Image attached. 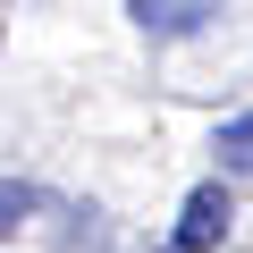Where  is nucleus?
<instances>
[{"label": "nucleus", "instance_id": "7ed1b4c3", "mask_svg": "<svg viewBox=\"0 0 253 253\" xmlns=\"http://www.w3.org/2000/svg\"><path fill=\"white\" fill-rule=\"evenodd\" d=\"M135 17L161 26V34H186V26H194V9H177V0H135Z\"/></svg>", "mask_w": 253, "mask_h": 253}, {"label": "nucleus", "instance_id": "f257e3e1", "mask_svg": "<svg viewBox=\"0 0 253 253\" xmlns=\"http://www.w3.org/2000/svg\"><path fill=\"white\" fill-rule=\"evenodd\" d=\"M228 219H236V211H228V186H194L169 245H177V253H219V245H228Z\"/></svg>", "mask_w": 253, "mask_h": 253}, {"label": "nucleus", "instance_id": "20e7f679", "mask_svg": "<svg viewBox=\"0 0 253 253\" xmlns=\"http://www.w3.org/2000/svg\"><path fill=\"white\" fill-rule=\"evenodd\" d=\"M34 211V186H17V177H0V236H9L17 219Z\"/></svg>", "mask_w": 253, "mask_h": 253}, {"label": "nucleus", "instance_id": "f03ea898", "mask_svg": "<svg viewBox=\"0 0 253 253\" xmlns=\"http://www.w3.org/2000/svg\"><path fill=\"white\" fill-rule=\"evenodd\" d=\"M211 152H219V169H228V177H253V110L219 126V135H211Z\"/></svg>", "mask_w": 253, "mask_h": 253}]
</instances>
